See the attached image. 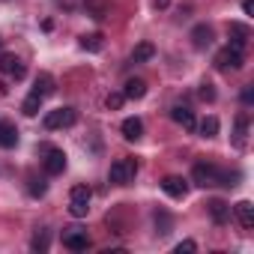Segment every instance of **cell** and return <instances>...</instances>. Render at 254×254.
<instances>
[{"label": "cell", "mask_w": 254, "mask_h": 254, "mask_svg": "<svg viewBox=\"0 0 254 254\" xmlns=\"http://www.w3.org/2000/svg\"><path fill=\"white\" fill-rule=\"evenodd\" d=\"M30 93H36V96H42V99H48V96L54 93V78H51V75H39Z\"/></svg>", "instance_id": "cell-19"}, {"label": "cell", "mask_w": 254, "mask_h": 254, "mask_svg": "<svg viewBox=\"0 0 254 254\" xmlns=\"http://www.w3.org/2000/svg\"><path fill=\"white\" fill-rule=\"evenodd\" d=\"M42 102H45L42 96H36V93H30V96L24 99V105H21V111H24L27 117H36V114H39V108H42Z\"/></svg>", "instance_id": "cell-21"}, {"label": "cell", "mask_w": 254, "mask_h": 254, "mask_svg": "<svg viewBox=\"0 0 254 254\" xmlns=\"http://www.w3.org/2000/svg\"><path fill=\"white\" fill-rule=\"evenodd\" d=\"M171 117H174V123H180L186 132H197V120H194V114H191V108H186V105H177L174 111H171Z\"/></svg>", "instance_id": "cell-10"}, {"label": "cell", "mask_w": 254, "mask_h": 254, "mask_svg": "<svg viewBox=\"0 0 254 254\" xmlns=\"http://www.w3.org/2000/svg\"><path fill=\"white\" fill-rule=\"evenodd\" d=\"M191 251H197V245H194L191 239H186V242L177 245V254H191Z\"/></svg>", "instance_id": "cell-28"}, {"label": "cell", "mask_w": 254, "mask_h": 254, "mask_svg": "<svg viewBox=\"0 0 254 254\" xmlns=\"http://www.w3.org/2000/svg\"><path fill=\"white\" fill-rule=\"evenodd\" d=\"M197 132H200L203 138H215V135H218V120H215V117H206V120L197 126Z\"/></svg>", "instance_id": "cell-22"}, {"label": "cell", "mask_w": 254, "mask_h": 254, "mask_svg": "<svg viewBox=\"0 0 254 254\" xmlns=\"http://www.w3.org/2000/svg\"><path fill=\"white\" fill-rule=\"evenodd\" d=\"M90 200H93V191H90L87 186H75L72 194H69V212H72L75 218H84V215L90 212Z\"/></svg>", "instance_id": "cell-3"}, {"label": "cell", "mask_w": 254, "mask_h": 254, "mask_svg": "<svg viewBox=\"0 0 254 254\" xmlns=\"http://www.w3.org/2000/svg\"><path fill=\"white\" fill-rule=\"evenodd\" d=\"M153 6H156V9H165V6H168V0H153Z\"/></svg>", "instance_id": "cell-31"}, {"label": "cell", "mask_w": 254, "mask_h": 254, "mask_svg": "<svg viewBox=\"0 0 254 254\" xmlns=\"http://www.w3.org/2000/svg\"><path fill=\"white\" fill-rule=\"evenodd\" d=\"M135 174H138V162H135L132 156H126V159H117V162L111 165L108 180H111L114 186H129V183L135 180Z\"/></svg>", "instance_id": "cell-1"}, {"label": "cell", "mask_w": 254, "mask_h": 254, "mask_svg": "<svg viewBox=\"0 0 254 254\" xmlns=\"http://www.w3.org/2000/svg\"><path fill=\"white\" fill-rule=\"evenodd\" d=\"M242 105H254V87H245L242 90Z\"/></svg>", "instance_id": "cell-29"}, {"label": "cell", "mask_w": 254, "mask_h": 254, "mask_svg": "<svg viewBox=\"0 0 254 254\" xmlns=\"http://www.w3.org/2000/svg\"><path fill=\"white\" fill-rule=\"evenodd\" d=\"M141 135H144V123L138 117H126L123 120V138L126 141H141Z\"/></svg>", "instance_id": "cell-11"}, {"label": "cell", "mask_w": 254, "mask_h": 254, "mask_svg": "<svg viewBox=\"0 0 254 254\" xmlns=\"http://www.w3.org/2000/svg\"><path fill=\"white\" fill-rule=\"evenodd\" d=\"M162 189H165V194H171V197H177V200H183V197L189 194V183H186L183 177H165V180H162Z\"/></svg>", "instance_id": "cell-9"}, {"label": "cell", "mask_w": 254, "mask_h": 254, "mask_svg": "<svg viewBox=\"0 0 254 254\" xmlns=\"http://www.w3.org/2000/svg\"><path fill=\"white\" fill-rule=\"evenodd\" d=\"M81 48H84V51H93V54H96V51H102V36H99V33L81 36Z\"/></svg>", "instance_id": "cell-23"}, {"label": "cell", "mask_w": 254, "mask_h": 254, "mask_svg": "<svg viewBox=\"0 0 254 254\" xmlns=\"http://www.w3.org/2000/svg\"><path fill=\"white\" fill-rule=\"evenodd\" d=\"M242 63H245L242 48L227 45V48H221V51L215 54V66H218V69H242Z\"/></svg>", "instance_id": "cell-5"}, {"label": "cell", "mask_w": 254, "mask_h": 254, "mask_svg": "<svg viewBox=\"0 0 254 254\" xmlns=\"http://www.w3.org/2000/svg\"><path fill=\"white\" fill-rule=\"evenodd\" d=\"M45 189H48V186H45V180H36V177H33V180H30V186H27L30 197H42V194H45Z\"/></svg>", "instance_id": "cell-24"}, {"label": "cell", "mask_w": 254, "mask_h": 254, "mask_svg": "<svg viewBox=\"0 0 254 254\" xmlns=\"http://www.w3.org/2000/svg\"><path fill=\"white\" fill-rule=\"evenodd\" d=\"M245 138H248V117L239 114L236 117V132H233V147L236 150H245Z\"/></svg>", "instance_id": "cell-17"}, {"label": "cell", "mask_w": 254, "mask_h": 254, "mask_svg": "<svg viewBox=\"0 0 254 254\" xmlns=\"http://www.w3.org/2000/svg\"><path fill=\"white\" fill-rule=\"evenodd\" d=\"M236 218H239V224H242L245 230L254 227V206H251V200H239V203H236Z\"/></svg>", "instance_id": "cell-16"}, {"label": "cell", "mask_w": 254, "mask_h": 254, "mask_svg": "<svg viewBox=\"0 0 254 254\" xmlns=\"http://www.w3.org/2000/svg\"><path fill=\"white\" fill-rule=\"evenodd\" d=\"M153 54H156L153 42H141L135 48V54H132V63H147V60H153Z\"/></svg>", "instance_id": "cell-20"}, {"label": "cell", "mask_w": 254, "mask_h": 254, "mask_svg": "<svg viewBox=\"0 0 254 254\" xmlns=\"http://www.w3.org/2000/svg\"><path fill=\"white\" fill-rule=\"evenodd\" d=\"M209 215H212L215 224H227V221H230V206H227L221 197H212V200H209Z\"/></svg>", "instance_id": "cell-12"}, {"label": "cell", "mask_w": 254, "mask_h": 254, "mask_svg": "<svg viewBox=\"0 0 254 254\" xmlns=\"http://www.w3.org/2000/svg\"><path fill=\"white\" fill-rule=\"evenodd\" d=\"M18 144V129H15V126L12 123H0V147H3V150H12Z\"/></svg>", "instance_id": "cell-13"}, {"label": "cell", "mask_w": 254, "mask_h": 254, "mask_svg": "<svg viewBox=\"0 0 254 254\" xmlns=\"http://www.w3.org/2000/svg\"><path fill=\"white\" fill-rule=\"evenodd\" d=\"M42 153H45V174L48 177H60L66 171V153L57 150V147H45Z\"/></svg>", "instance_id": "cell-6"}, {"label": "cell", "mask_w": 254, "mask_h": 254, "mask_svg": "<svg viewBox=\"0 0 254 254\" xmlns=\"http://www.w3.org/2000/svg\"><path fill=\"white\" fill-rule=\"evenodd\" d=\"M78 120V114H75V108H54V111H48L45 114V129L48 132H54V129H69V126Z\"/></svg>", "instance_id": "cell-2"}, {"label": "cell", "mask_w": 254, "mask_h": 254, "mask_svg": "<svg viewBox=\"0 0 254 254\" xmlns=\"http://www.w3.org/2000/svg\"><path fill=\"white\" fill-rule=\"evenodd\" d=\"M123 96H126V99H144V96H147V84H144L141 78H129V81H126Z\"/></svg>", "instance_id": "cell-18"}, {"label": "cell", "mask_w": 254, "mask_h": 254, "mask_svg": "<svg viewBox=\"0 0 254 254\" xmlns=\"http://www.w3.org/2000/svg\"><path fill=\"white\" fill-rule=\"evenodd\" d=\"M248 39H251V30H248L245 24L233 21V24H230V45H233V48H245Z\"/></svg>", "instance_id": "cell-15"}, {"label": "cell", "mask_w": 254, "mask_h": 254, "mask_svg": "<svg viewBox=\"0 0 254 254\" xmlns=\"http://www.w3.org/2000/svg\"><path fill=\"white\" fill-rule=\"evenodd\" d=\"M63 245H66L69 251H87V248H90V236H87V230H81V227H69V230L63 233Z\"/></svg>", "instance_id": "cell-7"}, {"label": "cell", "mask_w": 254, "mask_h": 254, "mask_svg": "<svg viewBox=\"0 0 254 254\" xmlns=\"http://www.w3.org/2000/svg\"><path fill=\"white\" fill-rule=\"evenodd\" d=\"M197 96H200L203 102H212V99H215V90H212V84H206V81H203V84H200V90H197Z\"/></svg>", "instance_id": "cell-26"}, {"label": "cell", "mask_w": 254, "mask_h": 254, "mask_svg": "<svg viewBox=\"0 0 254 254\" xmlns=\"http://www.w3.org/2000/svg\"><path fill=\"white\" fill-rule=\"evenodd\" d=\"M191 45L194 48H209L212 45V27L209 24H197L191 30Z\"/></svg>", "instance_id": "cell-14"}, {"label": "cell", "mask_w": 254, "mask_h": 254, "mask_svg": "<svg viewBox=\"0 0 254 254\" xmlns=\"http://www.w3.org/2000/svg\"><path fill=\"white\" fill-rule=\"evenodd\" d=\"M0 72L18 81V78H24V75H27V66H24L15 54H0Z\"/></svg>", "instance_id": "cell-8"}, {"label": "cell", "mask_w": 254, "mask_h": 254, "mask_svg": "<svg viewBox=\"0 0 254 254\" xmlns=\"http://www.w3.org/2000/svg\"><path fill=\"white\" fill-rule=\"evenodd\" d=\"M191 180L197 183V186H218L221 183V171L215 168V165H206V162H197L194 168H191Z\"/></svg>", "instance_id": "cell-4"}, {"label": "cell", "mask_w": 254, "mask_h": 254, "mask_svg": "<svg viewBox=\"0 0 254 254\" xmlns=\"http://www.w3.org/2000/svg\"><path fill=\"white\" fill-rule=\"evenodd\" d=\"M123 102H126V96H123V93H108V99H105V105H108L111 111H120V108H123Z\"/></svg>", "instance_id": "cell-25"}, {"label": "cell", "mask_w": 254, "mask_h": 254, "mask_svg": "<svg viewBox=\"0 0 254 254\" xmlns=\"http://www.w3.org/2000/svg\"><path fill=\"white\" fill-rule=\"evenodd\" d=\"M242 12H245V15L254 12V0H245V3H242Z\"/></svg>", "instance_id": "cell-30"}, {"label": "cell", "mask_w": 254, "mask_h": 254, "mask_svg": "<svg viewBox=\"0 0 254 254\" xmlns=\"http://www.w3.org/2000/svg\"><path fill=\"white\" fill-rule=\"evenodd\" d=\"M33 248H36V251H48V233H45V230L33 236Z\"/></svg>", "instance_id": "cell-27"}]
</instances>
